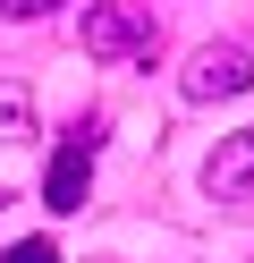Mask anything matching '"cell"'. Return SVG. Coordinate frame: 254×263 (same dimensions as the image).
Instances as JSON below:
<instances>
[{
  "label": "cell",
  "instance_id": "1",
  "mask_svg": "<svg viewBox=\"0 0 254 263\" xmlns=\"http://www.w3.org/2000/svg\"><path fill=\"white\" fill-rule=\"evenodd\" d=\"M76 34H85L93 60H152V51H161V26H152L144 0H93Z\"/></svg>",
  "mask_w": 254,
  "mask_h": 263
},
{
  "label": "cell",
  "instance_id": "2",
  "mask_svg": "<svg viewBox=\"0 0 254 263\" xmlns=\"http://www.w3.org/2000/svg\"><path fill=\"white\" fill-rule=\"evenodd\" d=\"M93 161H102V119H76L60 136V153H51V170H43V204L60 212H85V195H93Z\"/></svg>",
  "mask_w": 254,
  "mask_h": 263
},
{
  "label": "cell",
  "instance_id": "3",
  "mask_svg": "<svg viewBox=\"0 0 254 263\" xmlns=\"http://www.w3.org/2000/svg\"><path fill=\"white\" fill-rule=\"evenodd\" d=\"M246 85H254V60L237 51V43H203V51L186 60V77H178L186 102H229V93H246Z\"/></svg>",
  "mask_w": 254,
  "mask_h": 263
},
{
  "label": "cell",
  "instance_id": "4",
  "mask_svg": "<svg viewBox=\"0 0 254 263\" xmlns=\"http://www.w3.org/2000/svg\"><path fill=\"white\" fill-rule=\"evenodd\" d=\"M203 195L212 204H254V127L220 136V153L203 161Z\"/></svg>",
  "mask_w": 254,
  "mask_h": 263
},
{
  "label": "cell",
  "instance_id": "5",
  "mask_svg": "<svg viewBox=\"0 0 254 263\" xmlns=\"http://www.w3.org/2000/svg\"><path fill=\"white\" fill-rule=\"evenodd\" d=\"M17 136H34V93L17 77H0V144H17Z\"/></svg>",
  "mask_w": 254,
  "mask_h": 263
},
{
  "label": "cell",
  "instance_id": "6",
  "mask_svg": "<svg viewBox=\"0 0 254 263\" xmlns=\"http://www.w3.org/2000/svg\"><path fill=\"white\" fill-rule=\"evenodd\" d=\"M9 263H60V246H51V238H17Z\"/></svg>",
  "mask_w": 254,
  "mask_h": 263
},
{
  "label": "cell",
  "instance_id": "7",
  "mask_svg": "<svg viewBox=\"0 0 254 263\" xmlns=\"http://www.w3.org/2000/svg\"><path fill=\"white\" fill-rule=\"evenodd\" d=\"M43 9H60V0H0V17H43Z\"/></svg>",
  "mask_w": 254,
  "mask_h": 263
},
{
  "label": "cell",
  "instance_id": "8",
  "mask_svg": "<svg viewBox=\"0 0 254 263\" xmlns=\"http://www.w3.org/2000/svg\"><path fill=\"white\" fill-rule=\"evenodd\" d=\"M0 212H9V195H0Z\"/></svg>",
  "mask_w": 254,
  "mask_h": 263
}]
</instances>
